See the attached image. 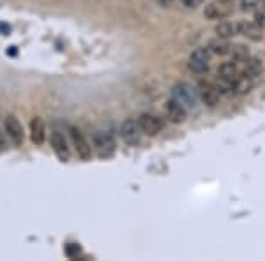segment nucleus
Returning <instances> with one entry per match:
<instances>
[{
	"mask_svg": "<svg viewBox=\"0 0 265 261\" xmlns=\"http://www.w3.org/2000/svg\"><path fill=\"white\" fill-rule=\"evenodd\" d=\"M69 141H71V147H73L74 152H76L78 159H81V161H91L94 147L89 143L85 134L81 133L76 125H69Z\"/></svg>",
	"mask_w": 265,
	"mask_h": 261,
	"instance_id": "nucleus-1",
	"label": "nucleus"
},
{
	"mask_svg": "<svg viewBox=\"0 0 265 261\" xmlns=\"http://www.w3.org/2000/svg\"><path fill=\"white\" fill-rule=\"evenodd\" d=\"M211 57L212 53L209 51L207 46H201V48H196L188 58V67L193 74H207L209 69H211Z\"/></svg>",
	"mask_w": 265,
	"mask_h": 261,
	"instance_id": "nucleus-2",
	"label": "nucleus"
},
{
	"mask_svg": "<svg viewBox=\"0 0 265 261\" xmlns=\"http://www.w3.org/2000/svg\"><path fill=\"white\" fill-rule=\"evenodd\" d=\"M92 147H94L96 154L99 155L101 159H108L115 154L117 150V143H115V138L111 136L106 130H98L92 138Z\"/></svg>",
	"mask_w": 265,
	"mask_h": 261,
	"instance_id": "nucleus-3",
	"label": "nucleus"
},
{
	"mask_svg": "<svg viewBox=\"0 0 265 261\" xmlns=\"http://www.w3.org/2000/svg\"><path fill=\"white\" fill-rule=\"evenodd\" d=\"M171 97L177 99L181 104H184L186 108L189 110H196L198 106V92H195V88L188 83H177L173 88H171Z\"/></svg>",
	"mask_w": 265,
	"mask_h": 261,
	"instance_id": "nucleus-4",
	"label": "nucleus"
},
{
	"mask_svg": "<svg viewBox=\"0 0 265 261\" xmlns=\"http://www.w3.org/2000/svg\"><path fill=\"white\" fill-rule=\"evenodd\" d=\"M232 13H233V6L230 2H225V0H214V2H209L203 7V16L211 21L226 20Z\"/></svg>",
	"mask_w": 265,
	"mask_h": 261,
	"instance_id": "nucleus-5",
	"label": "nucleus"
},
{
	"mask_svg": "<svg viewBox=\"0 0 265 261\" xmlns=\"http://www.w3.org/2000/svg\"><path fill=\"white\" fill-rule=\"evenodd\" d=\"M121 136L129 147H136L141 143V136H143V130H141L140 124H138V118H126L121 125Z\"/></svg>",
	"mask_w": 265,
	"mask_h": 261,
	"instance_id": "nucleus-6",
	"label": "nucleus"
},
{
	"mask_svg": "<svg viewBox=\"0 0 265 261\" xmlns=\"http://www.w3.org/2000/svg\"><path fill=\"white\" fill-rule=\"evenodd\" d=\"M50 143L51 148H53L55 155L61 159L62 162H67L71 157V147H69V141H67L66 134L58 129H53L50 134Z\"/></svg>",
	"mask_w": 265,
	"mask_h": 261,
	"instance_id": "nucleus-7",
	"label": "nucleus"
},
{
	"mask_svg": "<svg viewBox=\"0 0 265 261\" xmlns=\"http://www.w3.org/2000/svg\"><path fill=\"white\" fill-rule=\"evenodd\" d=\"M196 92H198L200 101L207 108H216L219 104L221 94H219V90H218V87H216L214 81H200Z\"/></svg>",
	"mask_w": 265,
	"mask_h": 261,
	"instance_id": "nucleus-8",
	"label": "nucleus"
},
{
	"mask_svg": "<svg viewBox=\"0 0 265 261\" xmlns=\"http://www.w3.org/2000/svg\"><path fill=\"white\" fill-rule=\"evenodd\" d=\"M138 124H140L143 134H147V136H158L165 129V120L156 113H141L138 117Z\"/></svg>",
	"mask_w": 265,
	"mask_h": 261,
	"instance_id": "nucleus-9",
	"label": "nucleus"
},
{
	"mask_svg": "<svg viewBox=\"0 0 265 261\" xmlns=\"http://www.w3.org/2000/svg\"><path fill=\"white\" fill-rule=\"evenodd\" d=\"M165 113L171 124H184L188 120V108L173 97H170L165 103Z\"/></svg>",
	"mask_w": 265,
	"mask_h": 261,
	"instance_id": "nucleus-10",
	"label": "nucleus"
},
{
	"mask_svg": "<svg viewBox=\"0 0 265 261\" xmlns=\"http://www.w3.org/2000/svg\"><path fill=\"white\" fill-rule=\"evenodd\" d=\"M4 129H6L7 138H9L13 145L20 147V145L23 143V140H25L23 125H21V122L18 120L14 115H9V117H6V120H4Z\"/></svg>",
	"mask_w": 265,
	"mask_h": 261,
	"instance_id": "nucleus-11",
	"label": "nucleus"
},
{
	"mask_svg": "<svg viewBox=\"0 0 265 261\" xmlns=\"http://www.w3.org/2000/svg\"><path fill=\"white\" fill-rule=\"evenodd\" d=\"M237 27H239V34L251 41H260L263 37V28H260L255 21H248V20H241L237 21Z\"/></svg>",
	"mask_w": 265,
	"mask_h": 261,
	"instance_id": "nucleus-12",
	"label": "nucleus"
},
{
	"mask_svg": "<svg viewBox=\"0 0 265 261\" xmlns=\"http://www.w3.org/2000/svg\"><path fill=\"white\" fill-rule=\"evenodd\" d=\"M31 140L34 145H43L46 141V125L41 117H34L31 120Z\"/></svg>",
	"mask_w": 265,
	"mask_h": 261,
	"instance_id": "nucleus-13",
	"label": "nucleus"
},
{
	"mask_svg": "<svg viewBox=\"0 0 265 261\" xmlns=\"http://www.w3.org/2000/svg\"><path fill=\"white\" fill-rule=\"evenodd\" d=\"M242 74V69H241V64H237L235 60H228V62H223L221 66L218 67V76L219 78H225L228 81H233L237 80L239 76Z\"/></svg>",
	"mask_w": 265,
	"mask_h": 261,
	"instance_id": "nucleus-14",
	"label": "nucleus"
},
{
	"mask_svg": "<svg viewBox=\"0 0 265 261\" xmlns=\"http://www.w3.org/2000/svg\"><path fill=\"white\" fill-rule=\"evenodd\" d=\"M207 48L212 55H216V57H226V55L232 53L233 44L230 43L228 39H221V37H218L216 41H211V43L207 44Z\"/></svg>",
	"mask_w": 265,
	"mask_h": 261,
	"instance_id": "nucleus-15",
	"label": "nucleus"
},
{
	"mask_svg": "<svg viewBox=\"0 0 265 261\" xmlns=\"http://www.w3.org/2000/svg\"><path fill=\"white\" fill-rule=\"evenodd\" d=\"M216 36L221 37V39H232L233 36H239L237 21H228V20L218 21V25H216Z\"/></svg>",
	"mask_w": 265,
	"mask_h": 261,
	"instance_id": "nucleus-16",
	"label": "nucleus"
},
{
	"mask_svg": "<svg viewBox=\"0 0 265 261\" xmlns=\"http://www.w3.org/2000/svg\"><path fill=\"white\" fill-rule=\"evenodd\" d=\"M242 66H244V67H242V73H244L246 76H249V78H256L263 71L262 60H260V58H256V57H249Z\"/></svg>",
	"mask_w": 265,
	"mask_h": 261,
	"instance_id": "nucleus-17",
	"label": "nucleus"
},
{
	"mask_svg": "<svg viewBox=\"0 0 265 261\" xmlns=\"http://www.w3.org/2000/svg\"><path fill=\"white\" fill-rule=\"evenodd\" d=\"M251 88H253V78L246 76L244 73L233 81V94H239V95L248 94V92H251Z\"/></svg>",
	"mask_w": 265,
	"mask_h": 261,
	"instance_id": "nucleus-18",
	"label": "nucleus"
},
{
	"mask_svg": "<svg viewBox=\"0 0 265 261\" xmlns=\"http://www.w3.org/2000/svg\"><path fill=\"white\" fill-rule=\"evenodd\" d=\"M230 57H232V60H235L237 64H244L251 55H249L248 46H244V44H235L232 53H230Z\"/></svg>",
	"mask_w": 265,
	"mask_h": 261,
	"instance_id": "nucleus-19",
	"label": "nucleus"
},
{
	"mask_svg": "<svg viewBox=\"0 0 265 261\" xmlns=\"http://www.w3.org/2000/svg\"><path fill=\"white\" fill-rule=\"evenodd\" d=\"M253 21H255L260 28H265V7H258V9L255 11Z\"/></svg>",
	"mask_w": 265,
	"mask_h": 261,
	"instance_id": "nucleus-20",
	"label": "nucleus"
},
{
	"mask_svg": "<svg viewBox=\"0 0 265 261\" xmlns=\"http://www.w3.org/2000/svg\"><path fill=\"white\" fill-rule=\"evenodd\" d=\"M258 2L256 0H242L241 2V9L244 11V13H249V11H256L258 9Z\"/></svg>",
	"mask_w": 265,
	"mask_h": 261,
	"instance_id": "nucleus-21",
	"label": "nucleus"
},
{
	"mask_svg": "<svg viewBox=\"0 0 265 261\" xmlns=\"http://www.w3.org/2000/svg\"><path fill=\"white\" fill-rule=\"evenodd\" d=\"M66 254L69 256V258H76V256L80 254V247H78L76 244H69L66 247Z\"/></svg>",
	"mask_w": 265,
	"mask_h": 261,
	"instance_id": "nucleus-22",
	"label": "nucleus"
},
{
	"mask_svg": "<svg viewBox=\"0 0 265 261\" xmlns=\"http://www.w3.org/2000/svg\"><path fill=\"white\" fill-rule=\"evenodd\" d=\"M181 2L186 9H196V7H200L203 4V0H181Z\"/></svg>",
	"mask_w": 265,
	"mask_h": 261,
	"instance_id": "nucleus-23",
	"label": "nucleus"
},
{
	"mask_svg": "<svg viewBox=\"0 0 265 261\" xmlns=\"http://www.w3.org/2000/svg\"><path fill=\"white\" fill-rule=\"evenodd\" d=\"M173 2H175V0H158V4H159L161 7H170Z\"/></svg>",
	"mask_w": 265,
	"mask_h": 261,
	"instance_id": "nucleus-24",
	"label": "nucleus"
},
{
	"mask_svg": "<svg viewBox=\"0 0 265 261\" xmlns=\"http://www.w3.org/2000/svg\"><path fill=\"white\" fill-rule=\"evenodd\" d=\"M6 148V140H4V133H0V150Z\"/></svg>",
	"mask_w": 265,
	"mask_h": 261,
	"instance_id": "nucleus-25",
	"label": "nucleus"
},
{
	"mask_svg": "<svg viewBox=\"0 0 265 261\" xmlns=\"http://www.w3.org/2000/svg\"><path fill=\"white\" fill-rule=\"evenodd\" d=\"M225 2H230V4H233V0H225Z\"/></svg>",
	"mask_w": 265,
	"mask_h": 261,
	"instance_id": "nucleus-26",
	"label": "nucleus"
},
{
	"mask_svg": "<svg viewBox=\"0 0 265 261\" xmlns=\"http://www.w3.org/2000/svg\"><path fill=\"white\" fill-rule=\"evenodd\" d=\"M263 2H265V0H263Z\"/></svg>",
	"mask_w": 265,
	"mask_h": 261,
	"instance_id": "nucleus-27",
	"label": "nucleus"
}]
</instances>
